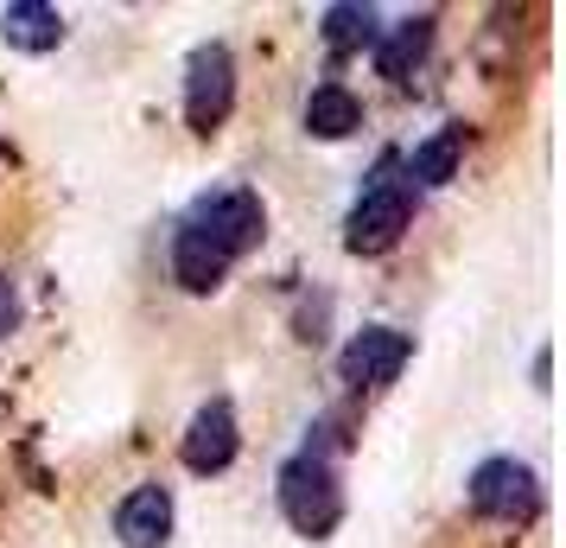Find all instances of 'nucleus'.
Returning <instances> with one entry per match:
<instances>
[{"instance_id":"nucleus-1","label":"nucleus","mask_w":566,"mask_h":548,"mask_svg":"<svg viewBox=\"0 0 566 548\" xmlns=\"http://www.w3.org/2000/svg\"><path fill=\"white\" fill-rule=\"evenodd\" d=\"M268 230V210H261L255 192H210L185 210V224L172 230V281L185 293H217L223 275L249 256Z\"/></svg>"},{"instance_id":"nucleus-2","label":"nucleus","mask_w":566,"mask_h":548,"mask_svg":"<svg viewBox=\"0 0 566 548\" xmlns=\"http://www.w3.org/2000/svg\"><path fill=\"white\" fill-rule=\"evenodd\" d=\"M413 224V185L408 173H401V159L388 154L376 173H369V185L357 192V205H350V217H344V249L350 256H388L401 236H408Z\"/></svg>"},{"instance_id":"nucleus-3","label":"nucleus","mask_w":566,"mask_h":548,"mask_svg":"<svg viewBox=\"0 0 566 548\" xmlns=\"http://www.w3.org/2000/svg\"><path fill=\"white\" fill-rule=\"evenodd\" d=\"M281 510L286 523L300 529V536H312V542H325L337 523H344V492H337V472L325 453H293L281 466Z\"/></svg>"},{"instance_id":"nucleus-4","label":"nucleus","mask_w":566,"mask_h":548,"mask_svg":"<svg viewBox=\"0 0 566 548\" xmlns=\"http://www.w3.org/2000/svg\"><path fill=\"white\" fill-rule=\"evenodd\" d=\"M235 108V58L230 45H198V52L185 58V122L191 134H217L230 122Z\"/></svg>"},{"instance_id":"nucleus-5","label":"nucleus","mask_w":566,"mask_h":548,"mask_svg":"<svg viewBox=\"0 0 566 548\" xmlns=\"http://www.w3.org/2000/svg\"><path fill=\"white\" fill-rule=\"evenodd\" d=\"M471 510L496 523H528L541 510V472L522 459H484L471 472Z\"/></svg>"},{"instance_id":"nucleus-6","label":"nucleus","mask_w":566,"mask_h":548,"mask_svg":"<svg viewBox=\"0 0 566 548\" xmlns=\"http://www.w3.org/2000/svg\"><path fill=\"white\" fill-rule=\"evenodd\" d=\"M408 358H413L408 332H395V325H363L357 339L337 351V376H344L350 390H382V383L401 376Z\"/></svg>"},{"instance_id":"nucleus-7","label":"nucleus","mask_w":566,"mask_h":548,"mask_svg":"<svg viewBox=\"0 0 566 548\" xmlns=\"http://www.w3.org/2000/svg\"><path fill=\"white\" fill-rule=\"evenodd\" d=\"M235 446H242V427H235V409L217 395V402H205L198 415H191V427H185V441H179V459L185 472H223L235 459Z\"/></svg>"},{"instance_id":"nucleus-8","label":"nucleus","mask_w":566,"mask_h":548,"mask_svg":"<svg viewBox=\"0 0 566 548\" xmlns=\"http://www.w3.org/2000/svg\"><path fill=\"white\" fill-rule=\"evenodd\" d=\"M115 536H122V548H166L172 542V492L166 485H134L115 510Z\"/></svg>"},{"instance_id":"nucleus-9","label":"nucleus","mask_w":566,"mask_h":548,"mask_svg":"<svg viewBox=\"0 0 566 548\" xmlns=\"http://www.w3.org/2000/svg\"><path fill=\"white\" fill-rule=\"evenodd\" d=\"M0 39L13 52H57L64 45V13L45 0H7L0 7Z\"/></svg>"},{"instance_id":"nucleus-10","label":"nucleus","mask_w":566,"mask_h":548,"mask_svg":"<svg viewBox=\"0 0 566 548\" xmlns=\"http://www.w3.org/2000/svg\"><path fill=\"white\" fill-rule=\"evenodd\" d=\"M427 52H433V13H413V20H401L376 39V71L388 83H408L427 64Z\"/></svg>"},{"instance_id":"nucleus-11","label":"nucleus","mask_w":566,"mask_h":548,"mask_svg":"<svg viewBox=\"0 0 566 548\" xmlns=\"http://www.w3.org/2000/svg\"><path fill=\"white\" fill-rule=\"evenodd\" d=\"M363 128V103L344 83H318L306 96V134L312 141H350Z\"/></svg>"},{"instance_id":"nucleus-12","label":"nucleus","mask_w":566,"mask_h":548,"mask_svg":"<svg viewBox=\"0 0 566 548\" xmlns=\"http://www.w3.org/2000/svg\"><path fill=\"white\" fill-rule=\"evenodd\" d=\"M459 159H464V122H446V128L427 141V147H413L408 185H427V192H439V185L459 179Z\"/></svg>"},{"instance_id":"nucleus-13","label":"nucleus","mask_w":566,"mask_h":548,"mask_svg":"<svg viewBox=\"0 0 566 548\" xmlns=\"http://www.w3.org/2000/svg\"><path fill=\"white\" fill-rule=\"evenodd\" d=\"M325 45L332 52H363V45H376L382 39V20H376V7H363V0H337L325 7Z\"/></svg>"},{"instance_id":"nucleus-14","label":"nucleus","mask_w":566,"mask_h":548,"mask_svg":"<svg viewBox=\"0 0 566 548\" xmlns=\"http://www.w3.org/2000/svg\"><path fill=\"white\" fill-rule=\"evenodd\" d=\"M20 325V288H13V275H0V339Z\"/></svg>"}]
</instances>
